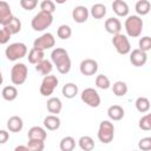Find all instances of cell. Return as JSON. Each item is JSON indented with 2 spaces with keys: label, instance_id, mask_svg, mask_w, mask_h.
<instances>
[{
  "label": "cell",
  "instance_id": "1",
  "mask_svg": "<svg viewBox=\"0 0 151 151\" xmlns=\"http://www.w3.org/2000/svg\"><path fill=\"white\" fill-rule=\"evenodd\" d=\"M51 60L57 66V70L61 74H66L71 70V59L66 50L57 47L51 52Z\"/></svg>",
  "mask_w": 151,
  "mask_h": 151
},
{
  "label": "cell",
  "instance_id": "2",
  "mask_svg": "<svg viewBox=\"0 0 151 151\" xmlns=\"http://www.w3.org/2000/svg\"><path fill=\"white\" fill-rule=\"evenodd\" d=\"M124 26H125V31L129 37L137 38L142 34L144 22L139 15H129L125 20Z\"/></svg>",
  "mask_w": 151,
  "mask_h": 151
},
{
  "label": "cell",
  "instance_id": "3",
  "mask_svg": "<svg viewBox=\"0 0 151 151\" xmlns=\"http://www.w3.org/2000/svg\"><path fill=\"white\" fill-rule=\"evenodd\" d=\"M52 22H53V15L51 13L40 11L33 17V19L31 21V26L34 31L41 32V31L46 29L47 27H50L52 25Z\"/></svg>",
  "mask_w": 151,
  "mask_h": 151
},
{
  "label": "cell",
  "instance_id": "4",
  "mask_svg": "<svg viewBox=\"0 0 151 151\" xmlns=\"http://www.w3.org/2000/svg\"><path fill=\"white\" fill-rule=\"evenodd\" d=\"M27 54V46L24 42H13L8 45L5 50V55L8 60L15 61L19 60Z\"/></svg>",
  "mask_w": 151,
  "mask_h": 151
},
{
  "label": "cell",
  "instance_id": "5",
  "mask_svg": "<svg viewBox=\"0 0 151 151\" xmlns=\"http://www.w3.org/2000/svg\"><path fill=\"white\" fill-rule=\"evenodd\" d=\"M98 139L103 144H109L113 140L114 137V126L110 120H103L98 127Z\"/></svg>",
  "mask_w": 151,
  "mask_h": 151
},
{
  "label": "cell",
  "instance_id": "6",
  "mask_svg": "<svg viewBox=\"0 0 151 151\" xmlns=\"http://www.w3.org/2000/svg\"><path fill=\"white\" fill-rule=\"evenodd\" d=\"M28 76V68L22 63H17L11 70V81L14 85H22Z\"/></svg>",
  "mask_w": 151,
  "mask_h": 151
},
{
  "label": "cell",
  "instance_id": "7",
  "mask_svg": "<svg viewBox=\"0 0 151 151\" xmlns=\"http://www.w3.org/2000/svg\"><path fill=\"white\" fill-rule=\"evenodd\" d=\"M112 45L114 46L116 51L122 54V55H125L127 53H131V44L129 41V38L125 35V34H116L113 35L112 38Z\"/></svg>",
  "mask_w": 151,
  "mask_h": 151
},
{
  "label": "cell",
  "instance_id": "8",
  "mask_svg": "<svg viewBox=\"0 0 151 151\" xmlns=\"http://www.w3.org/2000/svg\"><path fill=\"white\" fill-rule=\"evenodd\" d=\"M80 98L81 100L88 105L90 107H98L101 103V99H100V96L99 93L97 92V90H94L93 87H87L85 88L81 94H80Z\"/></svg>",
  "mask_w": 151,
  "mask_h": 151
},
{
  "label": "cell",
  "instance_id": "9",
  "mask_svg": "<svg viewBox=\"0 0 151 151\" xmlns=\"http://www.w3.org/2000/svg\"><path fill=\"white\" fill-rule=\"evenodd\" d=\"M58 83H59V80H58L57 76L50 74V76L44 77V79L41 81V85H40V88H39L40 94L44 96V97L51 96L54 92L55 87L58 86Z\"/></svg>",
  "mask_w": 151,
  "mask_h": 151
},
{
  "label": "cell",
  "instance_id": "10",
  "mask_svg": "<svg viewBox=\"0 0 151 151\" xmlns=\"http://www.w3.org/2000/svg\"><path fill=\"white\" fill-rule=\"evenodd\" d=\"M55 45V39L52 33H44L41 37L37 38L33 41V47L40 51H45L48 48H52Z\"/></svg>",
  "mask_w": 151,
  "mask_h": 151
},
{
  "label": "cell",
  "instance_id": "11",
  "mask_svg": "<svg viewBox=\"0 0 151 151\" xmlns=\"http://www.w3.org/2000/svg\"><path fill=\"white\" fill-rule=\"evenodd\" d=\"M79 70L83 76H93L98 71V63L94 59H84L79 65Z\"/></svg>",
  "mask_w": 151,
  "mask_h": 151
},
{
  "label": "cell",
  "instance_id": "12",
  "mask_svg": "<svg viewBox=\"0 0 151 151\" xmlns=\"http://www.w3.org/2000/svg\"><path fill=\"white\" fill-rule=\"evenodd\" d=\"M14 15L12 14L11 7L6 1H0V24L2 27L7 26L12 20Z\"/></svg>",
  "mask_w": 151,
  "mask_h": 151
},
{
  "label": "cell",
  "instance_id": "13",
  "mask_svg": "<svg viewBox=\"0 0 151 151\" xmlns=\"http://www.w3.org/2000/svg\"><path fill=\"white\" fill-rule=\"evenodd\" d=\"M147 61V54L143 51H140L139 48L132 50L130 53V63L136 66V67H140L143 65H145Z\"/></svg>",
  "mask_w": 151,
  "mask_h": 151
},
{
  "label": "cell",
  "instance_id": "14",
  "mask_svg": "<svg viewBox=\"0 0 151 151\" xmlns=\"http://www.w3.org/2000/svg\"><path fill=\"white\" fill-rule=\"evenodd\" d=\"M105 29L110 34H113V35L119 34L120 33V29H122V22H120V20L118 18H114V17L106 19L105 20Z\"/></svg>",
  "mask_w": 151,
  "mask_h": 151
},
{
  "label": "cell",
  "instance_id": "15",
  "mask_svg": "<svg viewBox=\"0 0 151 151\" xmlns=\"http://www.w3.org/2000/svg\"><path fill=\"white\" fill-rule=\"evenodd\" d=\"M88 9L85 6H76L72 11V18L76 22L83 24L88 19Z\"/></svg>",
  "mask_w": 151,
  "mask_h": 151
},
{
  "label": "cell",
  "instance_id": "16",
  "mask_svg": "<svg viewBox=\"0 0 151 151\" xmlns=\"http://www.w3.org/2000/svg\"><path fill=\"white\" fill-rule=\"evenodd\" d=\"M46 107L50 113L57 116L58 113H60V111L63 109V103L58 97H51L46 103Z\"/></svg>",
  "mask_w": 151,
  "mask_h": 151
},
{
  "label": "cell",
  "instance_id": "17",
  "mask_svg": "<svg viewBox=\"0 0 151 151\" xmlns=\"http://www.w3.org/2000/svg\"><path fill=\"white\" fill-rule=\"evenodd\" d=\"M27 137H28V139H35V140H44L45 142L47 133H46L45 129H42L41 126H32L27 132Z\"/></svg>",
  "mask_w": 151,
  "mask_h": 151
},
{
  "label": "cell",
  "instance_id": "18",
  "mask_svg": "<svg viewBox=\"0 0 151 151\" xmlns=\"http://www.w3.org/2000/svg\"><path fill=\"white\" fill-rule=\"evenodd\" d=\"M112 8H113V12L118 17H127L129 11H130L129 5L123 0H114L112 2Z\"/></svg>",
  "mask_w": 151,
  "mask_h": 151
},
{
  "label": "cell",
  "instance_id": "19",
  "mask_svg": "<svg viewBox=\"0 0 151 151\" xmlns=\"http://www.w3.org/2000/svg\"><path fill=\"white\" fill-rule=\"evenodd\" d=\"M60 119L58 116L55 114H48L44 118V126L50 130V131H54V130H58L60 127Z\"/></svg>",
  "mask_w": 151,
  "mask_h": 151
},
{
  "label": "cell",
  "instance_id": "20",
  "mask_svg": "<svg viewBox=\"0 0 151 151\" xmlns=\"http://www.w3.org/2000/svg\"><path fill=\"white\" fill-rule=\"evenodd\" d=\"M22 127H24V122L19 116H12L7 120V129L11 132H19L22 130Z\"/></svg>",
  "mask_w": 151,
  "mask_h": 151
},
{
  "label": "cell",
  "instance_id": "21",
  "mask_svg": "<svg viewBox=\"0 0 151 151\" xmlns=\"http://www.w3.org/2000/svg\"><path fill=\"white\" fill-rule=\"evenodd\" d=\"M125 112H124V109L120 106V105H111L109 109H107V116L111 120H120L123 119Z\"/></svg>",
  "mask_w": 151,
  "mask_h": 151
},
{
  "label": "cell",
  "instance_id": "22",
  "mask_svg": "<svg viewBox=\"0 0 151 151\" xmlns=\"http://www.w3.org/2000/svg\"><path fill=\"white\" fill-rule=\"evenodd\" d=\"M44 57H45V52L44 51H40V50H37V48L32 47L29 50V52H28L27 59H28V63H31L33 65H37V64H39L40 61H42L45 59Z\"/></svg>",
  "mask_w": 151,
  "mask_h": 151
},
{
  "label": "cell",
  "instance_id": "23",
  "mask_svg": "<svg viewBox=\"0 0 151 151\" xmlns=\"http://www.w3.org/2000/svg\"><path fill=\"white\" fill-rule=\"evenodd\" d=\"M61 93L65 98L67 99H72L78 94V86L74 83H67L63 86L61 88Z\"/></svg>",
  "mask_w": 151,
  "mask_h": 151
},
{
  "label": "cell",
  "instance_id": "24",
  "mask_svg": "<svg viewBox=\"0 0 151 151\" xmlns=\"http://www.w3.org/2000/svg\"><path fill=\"white\" fill-rule=\"evenodd\" d=\"M52 70H53L52 61L46 60V59H44L42 61H40L39 64H37V65H35V71L40 72L44 77L50 76V74H51V72H52Z\"/></svg>",
  "mask_w": 151,
  "mask_h": 151
},
{
  "label": "cell",
  "instance_id": "25",
  "mask_svg": "<svg viewBox=\"0 0 151 151\" xmlns=\"http://www.w3.org/2000/svg\"><path fill=\"white\" fill-rule=\"evenodd\" d=\"M1 96L5 100L7 101H13L14 99H17L18 97V90L15 86H12V85H8V86H5L1 91Z\"/></svg>",
  "mask_w": 151,
  "mask_h": 151
},
{
  "label": "cell",
  "instance_id": "26",
  "mask_svg": "<svg viewBox=\"0 0 151 151\" xmlns=\"http://www.w3.org/2000/svg\"><path fill=\"white\" fill-rule=\"evenodd\" d=\"M78 145L83 151H92L94 149V140L90 136H83L79 138Z\"/></svg>",
  "mask_w": 151,
  "mask_h": 151
},
{
  "label": "cell",
  "instance_id": "27",
  "mask_svg": "<svg viewBox=\"0 0 151 151\" xmlns=\"http://www.w3.org/2000/svg\"><path fill=\"white\" fill-rule=\"evenodd\" d=\"M90 13L94 19H101L106 14V7H105V5H103L100 2L94 4V5H92V7L90 9Z\"/></svg>",
  "mask_w": 151,
  "mask_h": 151
},
{
  "label": "cell",
  "instance_id": "28",
  "mask_svg": "<svg viewBox=\"0 0 151 151\" xmlns=\"http://www.w3.org/2000/svg\"><path fill=\"white\" fill-rule=\"evenodd\" d=\"M127 90L129 88H127L126 83H124L122 80H118L112 85V92L116 97H124L127 93Z\"/></svg>",
  "mask_w": 151,
  "mask_h": 151
},
{
  "label": "cell",
  "instance_id": "29",
  "mask_svg": "<svg viewBox=\"0 0 151 151\" xmlns=\"http://www.w3.org/2000/svg\"><path fill=\"white\" fill-rule=\"evenodd\" d=\"M59 147L61 151H73L76 147V140L73 137L71 136H66L64 137L60 143H59Z\"/></svg>",
  "mask_w": 151,
  "mask_h": 151
},
{
  "label": "cell",
  "instance_id": "30",
  "mask_svg": "<svg viewBox=\"0 0 151 151\" xmlns=\"http://www.w3.org/2000/svg\"><path fill=\"white\" fill-rule=\"evenodd\" d=\"M134 9L139 15H146L151 11V4L147 0H139L136 2Z\"/></svg>",
  "mask_w": 151,
  "mask_h": 151
},
{
  "label": "cell",
  "instance_id": "31",
  "mask_svg": "<svg viewBox=\"0 0 151 151\" xmlns=\"http://www.w3.org/2000/svg\"><path fill=\"white\" fill-rule=\"evenodd\" d=\"M136 109L140 112V113H145L150 110V100L146 97H138L136 99Z\"/></svg>",
  "mask_w": 151,
  "mask_h": 151
},
{
  "label": "cell",
  "instance_id": "32",
  "mask_svg": "<svg viewBox=\"0 0 151 151\" xmlns=\"http://www.w3.org/2000/svg\"><path fill=\"white\" fill-rule=\"evenodd\" d=\"M57 34L61 40H67L72 35V28L68 25H60L57 29Z\"/></svg>",
  "mask_w": 151,
  "mask_h": 151
},
{
  "label": "cell",
  "instance_id": "33",
  "mask_svg": "<svg viewBox=\"0 0 151 151\" xmlns=\"http://www.w3.org/2000/svg\"><path fill=\"white\" fill-rule=\"evenodd\" d=\"M96 86L98 88H101V90H107L111 86L110 79L106 76H104V74H99L96 78Z\"/></svg>",
  "mask_w": 151,
  "mask_h": 151
},
{
  "label": "cell",
  "instance_id": "34",
  "mask_svg": "<svg viewBox=\"0 0 151 151\" xmlns=\"http://www.w3.org/2000/svg\"><path fill=\"white\" fill-rule=\"evenodd\" d=\"M27 147H28L29 151H44V149H45V142L44 140L28 139Z\"/></svg>",
  "mask_w": 151,
  "mask_h": 151
},
{
  "label": "cell",
  "instance_id": "35",
  "mask_svg": "<svg viewBox=\"0 0 151 151\" xmlns=\"http://www.w3.org/2000/svg\"><path fill=\"white\" fill-rule=\"evenodd\" d=\"M5 27H7V28L11 31L12 34H17V33H19V32L21 31V21H20L17 17H14L13 20H12L7 26H5Z\"/></svg>",
  "mask_w": 151,
  "mask_h": 151
},
{
  "label": "cell",
  "instance_id": "36",
  "mask_svg": "<svg viewBox=\"0 0 151 151\" xmlns=\"http://www.w3.org/2000/svg\"><path fill=\"white\" fill-rule=\"evenodd\" d=\"M138 46H139V50L143 51V52H147L151 50V37L149 35H145V37H142L139 39V42H138Z\"/></svg>",
  "mask_w": 151,
  "mask_h": 151
},
{
  "label": "cell",
  "instance_id": "37",
  "mask_svg": "<svg viewBox=\"0 0 151 151\" xmlns=\"http://www.w3.org/2000/svg\"><path fill=\"white\" fill-rule=\"evenodd\" d=\"M139 127L144 131H150L151 130V113H147L145 116H143L139 119Z\"/></svg>",
  "mask_w": 151,
  "mask_h": 151
},
{
  "label": "cell",
  "instance_id": "38",
  "mask_svg": "<svg viewBox=\"0 0 151 151\" xmlns=\"http://www.w3.org/2000/svg\"><path fill=\"white\" fill-rule=\"evenodd\" d=\"M40 9L44 12L53 14V12L55 11V4L52 0H44L40 2Z\"/></svg>",
  "mask_w": 151,
  "mask_h": 151
},
{
  "label": "cell",
  "instance_id": "39",
  "mask_svg": "<svg viewBox=\"0 0 151 151\" xmlns=\"http://www.w3.org/2000/svg\"><path fill=\"white\" fill-rule=\"evenodd\" d=\"M138 147L142 151H151V137H144L139 140Z\"/></svg>",
  "mask_w": 151,
  "mask_h": 151
},
{
  "label": "cell",
  "instance_id": "40",
  "mask_svg": "<svg viewBox=\"0 0 151 151\" xmlns=\"http://www.w3.org/2000/svg\"><path fill=\"white\" fill-rule=\"evenodd\" d=\"M11 35H12L11 31L7 27H2L1 31H0V44L1 45L7 44L9 41V39H11Z\"/></svg>",
  "mask_w": 151,
  "mask_h": 151
},
{
  "label": "cell",
  "instance_id": "41",
  "mask_svg": "<svg viewBox=\"0 0 151 151\" xmlns=\"http://www.w3.org/2000/svg\"><path fill=\"white\" fill-rule=\"evenodd\" d=\"M20 6L26 11H32L38 6L37 0H20Z\"/></svg>",
  "mask_w": 151,
  "mask_h": 151
},
{
  "label": "cell",
  "instance_id": "42",
  "mask_svg": "<svg viewBox=\"0 0 151 151\" xmlns=\"http://www.w3.org/2000/svg\"><path fill=\"white\" fill-rule=\"evenodd\" d=\"M8 137H9V134L6 130H0V144H5L8 139Z\"/></svg>",
  "mask_w": 151,
  "mask_h": 151
},
{
  "label": "cell",
  "instance_id": "43",
  "mask_svg": "<svg viewBox=\"0 0 151 151\" xmlns=\"http://www.w3.org/2000/svg\"><path fill=\"white\" fill-rule=\"evenodd\" d=\"M13 151H29L27 145H18Z\"/></svg>",
  "mask_w": 151,
  "mask_h": 151
},
{
  "label": "cell",
  "instance_id": "44",
  "mask_svg": "<svg viewBox=\"0 0 151 151\" xmlns=\"http://www.w3.org/2000/svg\"><path fill=\"white\" fill-rule=\"evenodd\" d=\"M133 151H136V150H133Z\"/></svg>",
  "mask_w": 151,
  "mask_h": 151
}]
</instances>
